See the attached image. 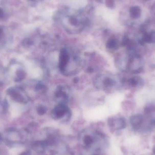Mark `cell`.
Wrapping results in <instances>:
<instances>
[{
    "instance_id": "8992f818",
    "label": "cell",
    "mask_w": 155,
    "mask_h": 155,
    "mask_svg": "<svg viewBox=\"0 0 155 155\" xmlns=\"http://www.w3.org/2000/svg\"><path fill=\"white\" fill-rule=\"evenodd\" d=\"M130 121L134 129H139L143 122V117L141 114H136L131 117Z\"/></svg>"
},
{
    "instance_id": "e0dca14e",
    "label": "cell",
    "mask_w": 155,
    "mask_h": 155,
    "mask_svg": "<svg viewBox=\"0 0 155 155\" xmlns=\"http://www.w3.org/2000/svg\"></svg>"
},
{
    "instance_id": "8fae6325",
    "label": "cell",
    "mask_w": 155,
    "mask_h": 155,
    "mask_svg": "<svg viewBox=\"0 0 155 155\" xmlns=\"http://www.w3.org/2000/svg\"><path fill=\"white\" fill-rule=\"evenodd\" d=\"M154 109V108L153 107H146L145 109V111L147 113H149L150 112H151L152 111V110Z\"/></svg>"
},
{
    "instance_id": "4fadbf2b",
    "label": "cell",
    "mask_w": 155,
    "mask_h": 155,
    "mask_svg": "<svg viewBox=\"0 0 155 155\" xmlns=\"http://www.w3.org/2000/svg\"><path fill=\"white\" fill-rule=\"evenodd\" d=\"M30 151H24L22 153H21L20 155H30Z\"/></svg>"
},
{
    "instance_id": "52a82bcc",
    "label": "cell",
    "mask_w": 155,
    "mask_h": 155,
    "mask_svg": "<svg viewBox=\"0 0 155 155\" xmlns=\"http://www.w3.org/2000/svg\"><path fill=\"white\" fill-rule=\"evenodd\" d=\"M106 47L107 50L110 51H113L117 50L118 48V44L116 40L115 39H109L108 40L106 44Z\"/></svg>"
},
{
    "instance_id": "5bb4252c",
    "label": "cell",
    "mask_w": 155,
    "mask_h": 155,
    "mask_svg": "<svg viewBox=\"0 0 155 155\" xmlns=\"http://www.w3.org/2000/svg\"><path fill=\"white\" fill-rule=\"evenodd\" d=\"M153 153H154V154H155V145L154 146V147H153Z\"/></svg>"
},
{
    "instance_id": "7a4b0ae2",
    "label": "cell",
    "mask_w": 155,
    "mask_h": 155,
    "mask_svg": "<svg viewBox=\"0 0 155 155\" xmlns=\"http://www.w3.org/2000/svg\"><path fill=\"white\" fill-rule=\"evenodd\" d=\"M94 84L97 89L108 91L115 84V81L108 74H98L94 78Z\"/></svg>"
},
{
    "instance_id": "9c48e42d",
    "label": "cell",
    "mask_w": 155,
    "mask_h": 155,
    "mask_svg": "<svg viewBox=\"0 0 155 155\" xmlns=\"http://www.w3.org/2000/svg\"><path fill=\"white\" fill-rule=\"evenodd\" d=\"M84 143L86 145H89L93 143V139L90 136H86L84 139Z\"/></svg>"
},
{
    "instance_id": "277c9868",
    "label": "cell",
    "mask_w": 155,
    "mask_h": 155,
    "mask_svg": "<svg viewBox=\"0 0 155 155\" xmlns=\"http://www.w3.org/2000/svg\"><path fill=\"white\" fill-rule=\"evenodd\" d=\"M54 99L58 103L66 104L70 98L68 88L63 86H59L54 93Z\"/></svg>"
},
{
    "instance_id": "9a60e30c",
    "label": "cell",
    "mask_w": 155,
    "mask_h": 155,
    "mask_svg": "<svg viewBox=\"0 0 155 155\" xmlns=\"http://www.w3.org/2000/svg\"><path fill=\"white\" fill-rule=\"evenodd\" d=\"M153 123H154V124L155 125V120L154 121V122H153Z\"/></svg>"
},
{
    "instance_id": "2e32d148",
    "label": "cell",
    "mask_w": 155,
    "mask_h": 155,
    "mask_svg": "<svg viewBox=\"0 0 155 155\" xmlns=\"http://www.w3.org/2000/svg\"><path fill=\"white\" fill-rule=\"evenodd\" d=\"M0 138H1V135H0Z\"/></svg>"
},
{
    "instance_id": "6da1fadb",
    "label": "cell",
    "mask_w": 155,
    "mask_h": 155,
    "mask_svg": "<svg viewBox=\"0 0 155 155\" xmlns=\"http://www.w3.org/2000/svg\"><path fill=\"white\" fill-rule=\"evenodd\" d=\"M81 64V60L77 54H72L67 48H62L60 50L58 67L62 74L66 76L71 75L70 66H72L76 73Z\"/></svg>"
},
{
    "instance_id": "7c38bea8",
    "label": "cell",
    "mask_w": 155,
    "mask_h": 155,
    "mask_svg": "<svg viewBox=\"0 0 155 155\" xmlns=\"http://www.w3.org/2000/svg\"><path fill=\"white\" fill-rule=\"evenodd\" d=\"M4 12L3 10L0 9V18H2L4 17Z\"/></svg>"
},
{
    "instance_id": "ba28073f",
    "label": "cell",
    "mask_w": 155,
    "mask_h": 155,
    "mask_svg": "<svg viewBox=\"0 0 155 155\" xmlns=\"http://www.w3.org/2000/svg\"><path fill=\"white\" fill-rule=\"evenodd\" d=\"M140 79L137 77H133L127 80L129 85L132 86H137V84L139 83V80Z\"/></svg>"
},
{
    "instance_id": "3957f363",
    "label": "cell",
    "mask_w": 155,
    "mask_h": 155,
    "mask_svg": "<svg viewBox=\"0 0 155 155\" xmlns=\"http://www.w3.org/2000/svg\"><path fill=\"white\" fill-rule=\"evenodd\" d=\"M51 114L54 119H60L65 116L70 115V111L66 104L58 103L52 110Z\"/></svg>"
},
{
    "instance_id": "5b68a950",
    "label": "cell",
    "mask_w": 155,
    "mask_h": 155,
    "mask_svg": "<svg viewBox=\"0 0 155 155\" xmlns=\"http://www.w3.org/2000/svg\"><path fill=\"white\" fill-rule=\"evenodd\" d=\"M108 124L110 127L117 129H123L126 126L125 120L123 117H111L108 120Z\"/></svg>"
},
{
    "instance_id": "30bf717a",
    "label": "cell",
    "mask_w": 155,
    "mask_h": 155,
    "mask_svg": "<svg viewBox=\"0 0 155 155\" xmlns=\"http://www.w3.org/2000/svg\"><path fill=\"white\" fill-rule=\"evenodd\" d=\"M47 108L44 106H41L39 109V113L40 115H43L47 111Z\"/></svg>"
}]
</instances>
